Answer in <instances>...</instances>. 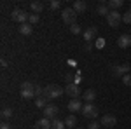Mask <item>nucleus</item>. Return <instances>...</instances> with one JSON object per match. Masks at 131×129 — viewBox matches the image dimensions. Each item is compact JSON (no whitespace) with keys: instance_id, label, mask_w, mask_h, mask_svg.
I'll return each mask as SVG.
<instances>
[{"instance_id":"nucleus-1","label":"nucleus","mask_w":131,"mask_h":129,"mask_svg":"<svg viewBox=\"0 0 131 129\" xmlns=\"http://www.w3.org/2000/svg\"><path fill=\"white\" fill-rule=\"evenodd\" d=\"M63 92H65V89L60 87V86H56V84H49V86H46V87H44V96H46L47 99L60 98Z\"/></svg>"},{"instance_id":"nucleus-2","label":"nucleus","mask_w":131,"mask_h":129,"mask_svg":"<svg viewBox=\"0 0 131 129\" xmlns=\"http://www.w3.org/2000/svg\"><path fill=\"white\" fill-rule=\"evenodd\" d=\"M61 19L65 21L67 25H75V21H77V12L73 10V7H67V9L61 10Z\"/></svg>"},{"instance_id":"nucleus-3","label":"nucleus","mask_w":131,"mask_h":129,"mask_svg":"<svg viewBox=\"0 0 131 129\" xmlns=\"http://www.w3.org/2000/svg\"><path fill=\"white\" fill-rule=\"evenodd\" d=\"M21 98H25V99L35 98V86L31 82H23L21 84Z\"/></svg>"},{"instance_id":"nucleus-4","label":"nucleus","mask_w":131,"mask_h":129,"mask_svg":"<svg viewBox=\"0 0 131 129\" xmlns=\"http://www.w3.org/2000/svg\"><path fill=\"white\" fill-rule=\"evenodd\" d=\"M10 19L18 21V23H21V25H25V23H28V19H30V14H26L23 9H14L12 12H10Z\"/></svg>"},{"instance_id":"nucleus-5","label":"nucleus","mask_w":131,"mask_h":129,"mask_svg":"<svg viewBox=\"0 0 131 129\" xmlns=\"http://www.w3.org/2000/svg\"><path fill=\"white\" fill-rule=\"evenodd\" d=\"M122 21V16L119 10H110L108 12V16H107V23H108V26H112V28H117L119 25H121Z\"/></svg>"},{"instance_id":"nucleus-6","label":"nucleus","mask_w":131,"mask_h":129,"mask_svg":"<svg viewBox=\"0 0 131 129\" xmlns=\"http://www.w3.org/2000/svg\"><path fill=\"white\" fill-rule=\"evenodd\" d=\"M82 115L84 117H88V119H96V115H98V108L93 105V103H86L84 107H82Z\"/></svg>"},{"instance_id":"nucleus-7","label":"nucleus","mask_w":131,"mask_h":129,"mask_svg":"<svg viewBox=\"0 0 131 129\" xmlns=\"http://www.w3.org/2000/svg\"><path fill=\"white\" fill-rule=\"evenodd\" d=\"M65 92H67L70 98H73V99H77L79 96H81V89H79V86H77L75 82H68L67 87H65Z\"/></svg>"},{"instance_id":"nucleus-8","label":"nucleus","mask_w":131,"mask_h":129,"mask_svg":"<svg viewBox=\"0 0 131 129\" xmlns=\"http://www.w3.org/2000/svg\"><path fill=\"white\" fill-rule=\"evenodd\" d=\"M100 124L103 126V127H107V129H112V127H115L117 119H115L114 115H110V113H107V115H103V117H101Z\"/></svg>"},{"instance_id":"nucleus-9","label":"nucleus","mask_w":131,"mask_h":129,"mask_svg":"<svg viewBox=\"0 0 131 129\" xmlns=\"http://www.w3.org/2000/svg\"><path fill=\"white\" fill-rule=\"evenodd\" d=\"M128 72H129V65H117V66H114V68H112V73H114L115 77L128 75Z\"/></svg>"},{"instance_id":"nucleus-10","label":"nucleus","mask_w":131,"mask_h":129,"mask_svg":"<svg viewBox=\"0 0 131 129\" xmlns=\"http://www.w3.org/2000/svg\"><path fill=\"white\" fill-rule=\"evenodd\" d=\"M56 115H58V107H56V105H47V107L44 108V117H46V119L51 120V119H54Z\"/></svg>"},{"instance_id":"nucleus-11","label":"nucleus","mask_w":131,"mask_h":129,"mask_svg":"<svg viewBox=\"0 0 131 129\" xmlns=\"http://www.w3.org/2000/svg\"><path fill=\"white\" fill-rule=\"evenodd\" d=\"M96 35H98V28L91 26V28H88V30L84 31V40H86V42H93Z\"/></svg>"},{"instance_id":"nucleus-12","label":"nucleus","mask_w":131,"mask_h":129,"mask_svg":"<svg viewBox=\"0 0 131 129\" xmlns=\"http://www.w3.org/2000/svg\"><path fill=\"white\" fill-rule=\"evenodd\" d=\"M117 45L122 47V49L129 47V45H131V37H129V35H121V37L117 39Z\"/></svg>"},{"instance_id":"nucleus-13","label":"nucleus","mask_w":131,"mask_h":129,"mask_svg":"<svg viewBox=\"0 0 131 129\" xmlns=\"http://www.w3.org/2000/svg\"><path fill=\"white\" fill-rule=\"evenodd\" d=\"M51 124H52V122L44 117V119H40V120L35 122V129H51Z\"/></svg>"},{"instance_id":"nucleus-14","label":"nucleus","mask_w":131,"mask_h":129,"mask_svg":"<svg viewBox=\"0 0 131 129\" xmlns=\"http://www.w3.org/2000/svg\"><path fill=\"white\" fill-rule=\"evenodd\" d=\"M86 9H88V4H86L84 0H77V2H73V10H75L77 14L84 12Z\"/></svg>"},{"instance_id":"nucleus-15","label":"nucleus","mask_w":131,"mask_h":129,"mask_svg":"<svg viewBox=\"0 0 131 129\" xmlns=\"http://www.w3.org/2000/svg\"><path fill=\"white\" fill-rule=\"evenodd\" d=\"M82 107H84V105H82L79 99H72L70 103H68V110H70V112H81Z\"/></svg>"},{"instance_id":"nucleus-16","label":"nucleus","mask_w":131,"mask_h":129,"mask_svg":"<svg viewBox=\"0 0 131 129\" xmlns=\"http://www.w3.org/2000/svg\"><path fill=\"white\" fill-rule=\"evenodd\" d=\"M82 98H84V101H86V103H93V101H94V98H96V92H94V89H88L84 94H82Z\"/></svg>"},{"instance_id":"nucleus-17","label":"nucleus","mask_w":131,"mask_h":129,"mask_svg":"<svg viewBox=\"0 0 131 129\" xmlns=\"http://www.w3.org/2000/svg\"><path fill=\"white\" fill-rule=\"evenodd\" d=\"M31 31H33V26H31L30 23H25V25L19 26V33L21 35H31Z\"/></svg>"},{"instance_id":"nucleus-18","label":"nucleus","mask_w":131,"mask_h":129,"mask_svg":"<svg viewBox=\"0 0 131 129\" xmlns=\"http://www.w3.org/2000/svg\"><path fill=\"white\" fill-rule=\"evenodd\" d=\"M30 7H31V10H33V14H40L42 9H44V4L35 0V2H31V4H30Z\"/></svg>"},{"instance_id":"nucleus-19","label":"nucleus","mask_w":131,"mask_h":129,"mask_svg":"<svg viewBox=\"0 0 131 129\" xmlns=\"http://www.w3.org/2000/svg\"><path fill=\"white\" fill-rule=\"evenodd\" d=\"M108 12H110L108 5H107V4H103V2H101L100 5L96 7V14H101V16H108Z\"/></svg>"},{"instance_id":"nucleus-20","label":"nucleus","mask_w":131,"mask_h":129,"mask_svg":"<svg viewBox=\"0 0 131 129\" xmlns=\"http://www.w3.org/2000/svg\"><path fill=\"white\" fill-rule=\"evenodd\" d=\"M47 101H49V99L46 98V96H40V98H37L35 99V105H37V108H46V107H47Z\"/></svg>"},{"instance_id":"nucleus-21","label":"nucleus","mask_w":131,"mask_h":129,"mask_svg":"<svg viewBox=\"0 0 131 129\" xmlns=\"http://www.w3.org/2000/svg\"><path fill=\"white\" fill-rule=\"evenodd\" d=\"M107 5H108V9H110V10H117L122 5V0H108Z\"/></svg>"},{"instance_id":"nucleus-22","label":"nucleus","mask_w":131,"mask_h":129,"mask_svg":"<svg viewBox=\"0 0 131 129\" xmlns=\"http://www.w3.org/2000/svg\"><path fill=\"white\" fill-rule=\"evenodd\" d=\"M75 124H77V117H75V115H68V117L65 119V126H67V127H75Z\"/></svg>"},{"instance_id":"nucleus-23","label":"nucleus","mask_w":131,"mask_h":129,"mask_svg":"<svg viewBox=\"0 0 131 129\" xmlns=\"http://www.w3.org/2000/svg\"><path fill=\"white\" fill-rule=\"evenodd\" d=\"M65 120H60V119H54L52 124H51V129H65Z\"/></svg>"},{"instance_id":"nucleus-24","label":"nucleus","mask_w":131,"mask_h":129,"mask_svg":"<svg viewBox=\"0 0 131 129\" xmlns=\"http://www.w3.org/2000/svg\"><path fill=\"white\" fill-rule=\"evenodd\" d=\"M10 117H12V108H4L2 110V119L4 120L10 119Z\"/></svg>"},{"instance_id":"nucleus-25","label":"nucleus","mask_w":131,"mask_h":129,"mask_svg":"<svg viewBox=\"0 0 131 129\" xmlns=\"http://www.w3.org/2000/svg\"><path fill=\"white\" fill-rule=\"evenodd\" d=\"M49 7H51V10H58L61 7V2H60V0H51Z\"/></svg>"},{"instance_id":"nucleus-26","label":"nucleus","mask_w":131,"mask_h":129,"mask_svg":"<svg viewBox=\"0 0 131 129\" xmlns=\"http://www.w3.org/2000/svg\"><path fill=\"white\" fill-rule=\"evenodd\" d=\"M122 21H124V23H128V25H131V9L126 10V12L122 14Z\"/></svg>"},{"instance_id":"nucleus-27","label":"nucleus","mask_w":131,"mask_h":129,"mask_svg":"<svg viewBox=\"0 0 131 129\" xmlns=\"http://www.w3.org/2000/svg\"><path fill=\"white\" fill-rule=\"evenodd\" d=\"M28 23H30L31 26H33L35 23H39V14H30V19H28Z\"/></svg>"},{"instance_id":"nucleus-28","label":"nucleus","mask_w":131,"mask_h":129,"mask_svg":"<svg viewBox=\"0 0 131 129\" xmlns=\"http://www.w3.org/2000/svg\"><path fill=\"white\" fill-rule=\"evenodd\" d=\"M122 84H124V86H128V87H131V75H129V73L122 77Z\"/></svg>"},{"instance_id":"nucleus-29","label":"nucleus","mask_w":131,"mask_h":129,"mask_svg":"<svg viewBox=\"0 0 131 129\" xmlns=\"http://www.w3.org/2000/svg\"><path fill=\"white\" fill-rule=\"evenodd\" d=\"M70 31H72V33H81V26L75 23V25H72V26H70Z\"/></svg>"},{"instance_id":"nucleus-30","label":"nucleus","mask_w":131,"mask_h":129,"mask_svg":"<svg viewBox=\"0 0 131 129\" xmlns=\"http://www.w3.org/2000/svg\"><path fill=\"white\" fill-rule=\"evenodd\" d=\"M35 96H37V98H40V96H44V89H42L40 86H37V87H35Z\"/></svg>"},{"instance_id":"nucleus-31","label":"nucleus","mask_w":131,"mask_h":129,"mask_svg":"<svg viewBox=\"0 0 131 129\" xmlns=\"http://www.w3.org/2000/svg\"><path fill=\"white\" fill-rule=\"evenodd\" d=\"M100 126H101L100 122H96V120H93V122L89 124V127H88V129H100Z\"/></svg>"},{"instance_id":"nucleus-32","label":"nucleus","mask_w":131,"mask_h":129,"mask_svg":"<svg viewBox=\"0 0 131 129\" xmlns=\"http://www.w3.org/2000/svg\"><path fill=\"white\" fill-rule=\"evenodd\" d=\"M103 45H105V40H103V39H98V40H96V47H100V49H101Z\"/></svg>"},{"instance_id":"nucleus-33","label":"nucleus","mask_w":131,"mask_h":129,"mask_svg":"<svg viewBox=\"0 0 131 129\" xmlns=\"http://www.w3.org/2000/svg\"><path fill=\"white\" fill-rule=\"evenodd\" d=\"M0 129H10V126L7 124V122H2V126H0Z\"/></svg>"},{"instance_id":"nucleus-34","label":"nucleus","mask_w":131,"mask_h":129,"mask_svg":"<svg viewBox=\"0 0 131 129\" xmlns=\"http://www.w3.org/2000/svg\"><path fill=\"white\" fill-rule=\"evenodd\" d=\"M79 129H82V127H79Z\"/></svg>"}]
</instances>
